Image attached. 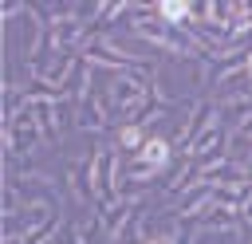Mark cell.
I'll list each match as a JSON object with an SVG mask.
<instances>
[{"instance_id": "obj_1", "label": "cell", "mask_w": 252, "mask_h": 244, "mask_svg": "<svg viewBox=\"0 0 252 244\" xmlns=\"http://www.w3.org/2000/svg\"><path fill=\"white\" fill-rule=\"evenodd\" d=\"M146 157L150 161H165V142H150L146 146Z\"/></svg>"}]
</instances>
